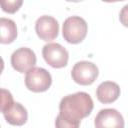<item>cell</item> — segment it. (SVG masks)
Wrapping results in <instances>:
<instances>
[{
    "label": "cell",
    "instance_id": "3",
    "mask_svg": "<svg viewBox=\"0 0 128 128\" xmlns=\"http://www.w3.org/2000/svg\"><path fill=\"white\" fill-rule=\"evenodd\" d=\"M52 84L51 74L44 68L33 67L26 72L25 85L28 90L41 93L47 91Z\"/></svg>",
    "mask_w": 128,
    "mask_h": 128
},
{
    "label": "cell",
    "instance_id": "13",
    "mask_svg": "<svg viewBox=\"0 0 128 128\" xmlns=\"http://www.w3.org/2000/svg\"><path fill=\"white\" fill-rule=\"evenodd\" d=\"M14 103L13 96L10 91L4 88H0V112L6 111Z\"/></svg>",
    "mask_w": 128,
    "mask_h": 128
},
{
    "label": "cell",
    "instance_id": "5",
    "mask_svg": "<svg viewBox=\"0 0 128 128\" xmlns=\"http://www.w3.org/2000/svg\"><path fill=\"white\" fill-rule=\"evenodd\" d=\"M42 56L46 63L53 68L59 69L67 66L69 53L59 43H48L42 49Z\"/></svg>",
    "mask_w": 128,
    "mask_h": 128
},
{
    "label": "cell",
    "instance_id": "4",
    "mask_svg": "<svg viewBox=\"0 0 128 128\" xmlns=\"http://www.w3.org/2000/svg\"><path fill=\"white\" fill-rule=\"evenodd\" d=\"M99 75V69L96 64L90 61H79L77 62L71 71V77L75 83L88 86L95 82Z\"/></svg>",
    "mask_w": 128,
    "mask_h": 128
},
{
    "label": "cell",
    "instance_id": "10",
    "mask_svg": "<svg viewBox=\"0 0 128 128\" xmlns=\"http://www.w3.org/2000/svg\"><path fill=\"white\" fill-rule=\"evenodd\" d=\"M7 123L13 126H22L28 120V112L26 108L18 102H14L6 111L3 112Z\"/></svg>",
    "mask_w": 128,
    "mask_h": 128
},
{
    "label": "cell",
    "instance_id": "7",
    "mask_svg": "<svg viewBox=\"0 0 128 128\" xmlns=\"http://www.w3.org/2000/svg\"><path fill=\"white\" fill-rule=\"evenodd\" d=\"M35 31L37 36L43 41H52L58 37L59 23L58 21L48 15L40 16L35 23Z\"/></svg>",
    "mask_w": 128,
    "mask_h": 128
},
{
    "label": "cell",
    "instance_id": "9",
    "mask_svg": "<svg viewBox=\"0 0 128 128\" xmlns=\"http://www.w3.org/2000/svg\"><path fill=\"white\" fill-rule=\"evenodd\" d=\"M120 93L121 90L119 85L112 81H104L96 89V97L98 101L103 104L115 102L119 98Z\"/></svg>",
    "mask_w": 128,
    "mask_h": 128
},
{
    "label": "cell",
    "instance_id": "1",
    "mask_svg": "<svg viewBox=\"0 0 128 128\" xmlns=\"http://www.w3.org/2000/svg\"><path fill=\"white\" fill-rule=\"evenodd\" d=\"M94 108L91 96L86 92H77L63 97L59 104V114L55 126L58 128H77L81 120L88 117Z\"/></svg>",
    "mask_w": 128,
    "mask_h": 128
},
{
    "label": "cell",
    "instance_id": "14",
    "mask_svg": "<svg viewBox=\"0 0 128 128\" xmlns=\"http://www.w3.org/2000/svg\"><path fill=\"white\" fill-rule=\"evenodd\" d=\"M3 70H4V60H3V58L0 56V75L2 74Z\"/></svg>",
    "mask_w": 128,
    "mask_h": 128
},
{
    "label": "cell",
    "instance_id": "15",
    "mask_svg": "<svg viewBox=\"0 0 128 128\" xmlns=\"http://www.w3.org/2000/svg\"><path fill=\"white\" fill-rule=\"evenodd\" d=\"M104 2H108V3H112V2H119V1H124V0H102Z\"/></svg>",
    "mask_w": 128,
    "mask_h": 128
},
{
    "label": "cell",
    "instance_id": "8",
    "mask_svg": "<svg viewBox=\"0 0 128 128\" xmlns=\"http://www.w3.org/2000/svg\"><path fill=\"white\" fill-rule=\"evenodd\" d=\"M94 125L97 128H123L124 119L119 111L112 108L101 109L95 117Z\"/></svg>",
    "mask_w": 128,
    "mask_h": 128
},
{
    "label": "cell",
    "instance_id": "12",
    "mask_svg": "<svg viewBox=\"0 0 128 128\" xmlns=\"http://www.w3.org/2000/svg\"><path fill=\"white\" fill-rule=\"evenodd\" d=\"M22 5L23 0H0V8L8 14L16 13Z\"/></svg>",
    "mask_w": 128,
    "mask_h": 128
},
{
    "label": "cell",
    "instance_id": "2",
    "mask_svg": "<svg viewBox=\"0 0 128 128\" xmlns=\"http://www.w3.org/2000/svg\"><path fill=\"white\" fill-rule=\"evenodd\" d=\"M88 32V25L86 21L80 16L68 17L62 27V35L64 40L70 44L81 43Z\"/></svg>",
    "mask_w": 128,
    "mask_h": 128
},
{
    "label": "cell",
    "instance_id": "11",
    "mask_svg": "<svg viewBox=\"0 0 128 128\" xmlns=\"http://www.w3.org/2000/svg\"><path fill=\"white\" fill-rule=\"evenodd\" d=\"M16 23L9 18H0V44H10L17 38Z\"/></svg>",
    "mask_w": 128,
    "mask_h": 128
},
{
    "label": "cell",
    "instance_id": "16",
    "mask_svg": "<svg viewBox=\"0 0 128 128\" xmlns=\"http://www.w3.org/2000/svg\"><path fill=\"white\" fill-rule=\"evenodd\" d=\"M67 2H81L83 0H66Z\"/></svg>",
    "mask_w": 128,
    "mask_h": 128
},
{
    "label": "cell",
    "instance_id": "6",
    "mask_svg": "<svg viewBox=\"0 0 128 128\" xmlns=\"http://www.w3.org/2000/svg\"><path fill=\"white\" fill-rule=\"evenodd\" d=\"M37 58L35 52L27 47H21L15 50L11 55V65L17 72L26 73L36 64Z\"/></svg>",
    "mask_w": 128,
    "mask_h": 128
}]
</instances>
